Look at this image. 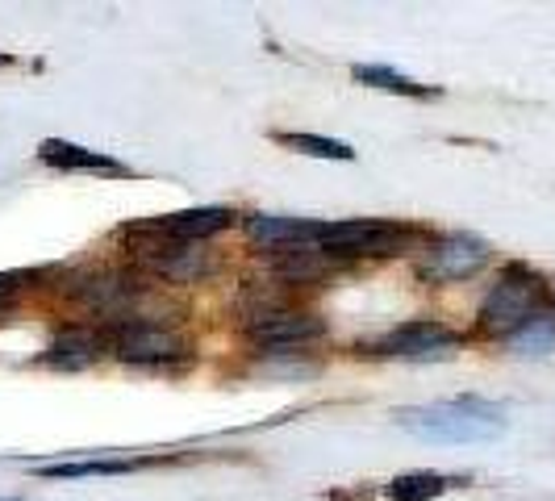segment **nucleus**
I'll list each match as a JSON object with an SVG mask.
<instances>
[{"label": "nucleus", "mask_w": 555, "mask_h": 501, "mask_svg": "<svg viewBox=\"0 0 555 501\" xmlns=\"http://www.w3.org/2000/svg\"><path fill=\"white\" fill-rule=\"evenodd\" d=\"M109 351L117 360L139 363V368H155V363H176L189 356L184 338L167 331L159 322H121L109 334Z\"/></svg>", "instance_id": "8"}, {"label": "nucleus", "mask_w": 555, "mask_h": 501, "mask_svg": "<svg viewBox=\"0 0 555 501\" xmlns=\"http://www.w3.org/2000/svg\"><path fill=\"white\" fill-rule=\"evenodd\" d=\"M105 347H109V334L92 331V326H67L63 334H55V343L47 347L42 363L63 368V372H80V368H92L101 360Z\"/></svg>", "instance_id": "11"}, {"label": "nucleus", "mask_w": 555, "mask_h": 501, "mask_svg": "<svg viewBox=\"0 0 555 501\" xmlns=\"http://www.w3.org/2000/svg\"><path fill=\"white\" fill-rule=\"evenodd\" d=\"M230 222H234V214H230V209H222V205H205V209H180V214H164V218L146 222L142 230L164 234V239H176V243H205V239L222 234Z\"/></svg>", "instance_id": "10"}, {"label": "nucleus", "mask_w": 555, "mask_h": 501, "mask_svg": "<svg viewBox=\"0 0 555 501\" xmlns=\"http://www.w3.org/2000/svg\"><path fill=\"white\" fill-rule=\"evenodd\" d=\"M493 247L476 234H443L435 243L422 247L417 259V277L430 284H447V280H473L480 268H489Z\"/></svg>", "instance_id": "7"}, {"label": "nucleus", "mask_w": 555, "mask_h": 501, "mask_svg": "<svg viewBox=\"0 0 555 501\" xmlns=\"http://www.w3.org/2000/svg\"><path fill=\"white\" fill-rule=\"evenodd\" d=\"M146 468V460H67V464H38L47 480H76V476H126Z\"/></svg>", "instance_id": "15"}, {"label": "nucleus", "mask_w": 555, "mask_h": 501, "mask_svg": "<svg viewBox=\"0 0 555 501\" xmlns=\"http://www.w3.org/2000/svg\"><path fill=\"white\" fill-rule=\"evenodd\" d=\"M38 159L47 167H59V171H92V176H130V167L101 155V151H88V146H76V142L63 139H47L38 146Z\"/></svg>", "instance_id": "13"}, {"label": "nucleus", "mask_w": 555, "mask_h": 501, "mask_svg": "<svg viewBox=\"0 0 555 501\" xmlns=\"http://www.w3.org/2000/svg\"><path fill=\"white\" fill-rule=\"evenodd\" d=\"M397 426L426 444H485L505 431V418L498 406H489L480 397H455V401H439V406L401 410Z\"/></svg>", "instance_id": "1"}, {"label": "nucleus", "mask_w": 555, "mask_h": 501, "mask_svg": "<svg viewBox=\"0 0 555 501\" xmlns=\"http://www.w3.org/2000/svg\"><path fill=\"white\" fill-rule=\"evenodd\" d=\"M505 343H509L518 356H552L555 351V301H547L522 331L509 334Z\"/></svg>", "instance_id": "16"}, {"label": "nucleus", "mask_w": 555, "mask_h": 501, "mask_svg": "<svg viewBox=\"0 0 555 501\" xmlns=\"http://www.w3.org/2000/svg\"><path fill=\"white\" fill-rule=\"evenodd\" d=\"M460 480L443 473H405L389 480V501H435L443 498L447 489H455Z\"/></svg>", "instance_id": "17"}, {"label": "nucleus", "mask_w": 555, "mask_h": 501, "mask_svg": "<svg viewBox=\"0 0 555 501\" xmlns=\"http://www.w3.org/2000/svg\"><path fill=\"white\" fill-rule=\"evenodd\" d=\"M326 334V326L301 313V309H250L247 313V338L255 343L259 356H297L309 343H318Z\"/></svg>", "instance_id": "5"}, {"label": "nucleus", "mask_w": 555, "mask_h": 501, "mask_svg": "<svg viewBox=\"0 0 555 501\" xmlns=\"http://www.w3.org/2000/svg\"><path fill=\"white\" fill-rule=\"evenodd\" d=\"M417 239L414 226L401 222H376V218H351V222H326L318 247L334 255V259H385V255H401Z\"/></svg>", "instance_id": "3"}, {"label": "nucleus", "mask_w": 555, "mask_h": 501, "mask_svg": "<svg viewBox=\"0 0 555 501\" xmlns=\"http://www.w3.org/2000/svg\"><path fill=\"white\" fill-rule=\"evenodd\" d=\"M17 288H22L17 277H0V306H9V301L17 297Z\"/></svg>", "instance_id": "20"}, {"label": "nucleus", "mask_w": 555, "mask_h": 501, "mask_svg": "<svg viewBox=\"0 0 555 501\" xmlns=\"http://www.w3.org/2000/svg\"><path fill=\"white\" fill-rule=\"evenodd\" d=\"M372 356L385 360H410V363H430V360H451L460 351V334L447 331L435 318H417V322H401L389 334H380L372 347Z\"/></svg>", "instance_id": "6"}, {"label": "nucleus", "mask_w": 555, "mask_h": 501, "mask_svg": "<svg viewBox=\"0 0 555 501\" xmlns=\"http://www.w3.org/2000/svg\"><path fill=\"white\" fill-rule=\"evenodd\" d=\"M280 146H293L297 155H313V159H338V164H351L356 159V146L338 139H322V134H276Z\"/></svg>", "instance_id": "19"}, {"label": "nucleus", "mask_w": 555, "mask_h": 501, "mask_svg": "<svg viewBox=\"0 0 555 501\" xmlns=\"http://www.w3.org/2000/svg\"><path fill=\"white\" fill-rule=\"evenodd\" d=\"M547 301H552L547 280L539 277V272H530L527 264H509L498 277V284L485 293L476 322H480V331L493 334V338H509V334L522 331Z\"/></svg>", "instance_id": "2"}, {"label": "nucleus", "mask_w": 555, "mask_h": 501, "mask_svg": "<svg viewBox=\"0 0 555 501\" xmlns=\"http://www.w3.org/2000/svg\"><path fill=\"white\" fill-rule=\"evenodd\" d=\"M351 76L360 84H372V88H380V92H401V97H430V88L426 84L410 80L405 72H392L385 63H356L351 67Z\"/></svg>", "instance_id": "18"}, {"label": "nucleus", "mask_w": 555, "mask_h": 501, "mask_svg": "<svg viewBox=\"0 0 555 501\" xmlns=\"http://www.w3.org/2000/svg\"><path fill=\"white\" fill-rule=\"evenodd\" d=\"M142 284L126 272H83V277H72L67 284V297H76L88 313H101V318H121L130 322L126 313L139 301Z\"/></svg>", "instance_id": "9"}, {"label": "nucleus", "mask_w": 555, "mask_h": 501, "mask_svg": "<svg viewBox=\"0 0 555 501\" xmlns=\"http://www.w3.org/2000/svg\"><path fill=\"white\" fill-rule=\"evenodd\" d=\"M326 222H309V218H276V214H250L247 234L259 239L263 247H297V243H318Z\"/></svg>", "instance_id": "14"}, {"label": "nucleus", "mask_w": 555, "mask_h": 501, "mask_svg": "<svg viewBox=\"0 0 555 501\" xmlns=\"http://www.w3.org/2000/svg\"><path fill=\"white\" fill-rule=\"evenodd\" d=\"M272 268L284 284H318L338 268V259L326 255L318 243H297V247H280L272 255Z\"/></svg>", "instance_id": "12"}, {"label": "nucleus", "mask_w": 555, "mask_h": 501, "mask_svg": "<svg viewBox=\"0 0 555 501\" xmlns=\"http://www.w3.org/2000/svg\"><path fill=\"white\" fill-rule=\"evenodd\" d=\"M0 63H9V59H4V55H0Z\"/></svg>", "instance_id": "22"}, {"label": "nucleus", "mask_w": 555, "mask_h": 501, "mask_svg": "<svg viewBox=\"0 0 555 501\" xmlns=\"http://www.w3.org/2000/svg\"><path fill=\"white\" fill-rule=\"evenodd\" d=\"M134 255L151 277L167 280V284H196L214 272V255L205 251V243H176L151 230H134Z\"/></svg>", "instance_id": "4"}, {"label": "nucleus", "mask_w": 555, "mask_h": 501, "mask_svg": "<svg viewBox=\"0 0 555 501\" xmlns=\"http://www.w3.org/2000/svg\"><path fill=\"white\" fill-rule=\"evenodd\" d=\"M0 501H26V498H0Z\"/></svg>", "instance_id": "21"}]
</instances>
